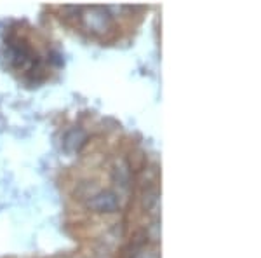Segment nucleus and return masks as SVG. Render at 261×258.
<instances>
[{
    "instance_id": "1",
    "label": "nucleus",
    "mask_w": 261,
    "mask_h": 258,
    "mask_svg": "<svg viewBox=\"0 0 261 258\" xmlns=\"http://www.w3.org/2000/svg\"><path fill=\"white\" fill-rule=\"evenodd\" d=\"M79 23L84 32L96 39H108L115 33V19L105 6H86L81 7Z\"/></svg>"
},
{
    "instance_id": "2",
    "label": "nucleus",
    "mask_w": 261,
    "mask_h": 258,
    "mask_svg": "<svg viewBox=\"0 0 261 258\" xmlns=\"http://www.w3.org/2000/svg\"><path fill=\"white\" fill-rule=\"evenodd\" d=\"M122 204H124L122 197L112 187L99 189L87 201L82 202L84 209L96 217H113V215L120 213Z\"/></svg>"
},
{
    "instance_id": "3",
    "label": "nucleus",
    "mask_w": 261,
    "mask_h": 258,
    "mask_svg": "<svg viewBox=\"0 0 261 258\" xmlns=\"http://www.w3.org/2000/svg\"><path fill=\"white\" fill-rule=\"evenodd\" d=\"M134 180V169L130 168L129 159L125 155H115L110 164V181L112 189L124 199L133 187Z\"/></svg>"
},
{
    "instance_id": "4",
    "label": "nucleus",
    "mask_w": 261,
    "mask_h": 258,
    "mask_svg": "<svg viewBox=\"0 0 261 258\" xmlns=\"http://www.w3.org/2000/svg\"><path fill=\"white\" fill-rule=\"evenodd\" d=\"M87 142H89V133L82 126H73L63 136V149L68 154H77L87 145Z\"/></svg>"
},
{
    "instance_id": "5",
    "label": "nucleus",
    "mask_w": 261,
    "mask_h": 258,
    "mask_svg": "<svg viewBox=\"0 0 261 258\" xmlns=\"http://www.w3.org/2000/svg\"><path fill=\"white\" fill-rule=\"evenodd\" d=\"M140 206L146 215L157 213L159 204H161V190L159 185H150V187H141L140 190Z\"/></svg>"
},
{
    "instance_id": "6",
    "label": "nucleus",
    "mask_w": 261,
    "mask_h": 258,
    "mask_svg": "<svg viewBox=\"0 0 261 258\" xmlns=\"http://www.w3.org/2000/svg\"><path fill=\"white\" fill-rule=\"evenodd\" d=\"M99 189H103L99 185V180L98 178H91V176H86V178H81L75 183V189H73V199H77L79 202L87 201L92 194H96Z\"/></svg>"
},
{
    "instance_id": "7",
    "label": "nucleus",
    "mask_w": 261,
    "mask_h": 258,
    "mask_svg": "<svg viewBox=\"0 0 261 258\" xmlns=\"http://www.w3.org/2000/svg\"><path fill=\"white\" fill-rule=\"evenodd\" d=\"M124 258H161V255H159L157 246H150L145 241L138 243L136 239H133L125 248Z\"/></svg>"
}]
</instances>
